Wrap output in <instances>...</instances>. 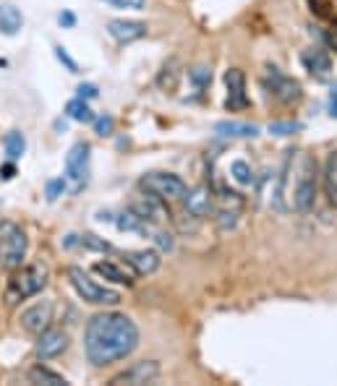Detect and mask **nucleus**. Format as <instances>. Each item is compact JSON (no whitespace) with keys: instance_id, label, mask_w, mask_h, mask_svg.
Masks as SVG:
<instances>
[{"instance_id":"423d86ee","label":"nucleus","mask_w":337,"mask_h":386,"mask_svg":"<svg viewBox=\"0 0 337 386\" xmlns=\"http://www.w3.org/2000/svg\"><path fill=\"white\" fill-rule=\"evenodd\" d=\"M139 188L152 193V196L163 198L165 204H175V201H184V196L188 193L184 178H178L175 172H146L139 180Z\"/></svg>"},{"instance_id":"aec40b11","label":"nucleus","mask_w":337,"mask_h":386,"mask_svg":"<svg viewBox=\"0 0 337 386\" xmlns=\"http://www.w3.org/2000/svg\"><path fill=\"white\" fill-rule=\"evenodd\" d=\"M95 274H99L102 280H107V282H113V284H125V287H131L134 284V274H128L125 272V266L116 264V261H95Z\"/></svg>"},{"instance_id":"39448f33","label":"nucleus","mask_w":337,"mask_h":386,"mask_svg":"<svg viewBox=\"0 0 337 386\" xmlns=\"http://www.w3.org/2000/svg\"><path fill=\"white\" fill-rule=\"evenodd\" d=\"M27 251H29V237L24 233V227L3 219L0 222V269L6 272L19 269L27 259Z\"/></svg>"},{"instance_id":"a211bd4d","label":"nucleus","mask_w":337,"mask_h":386,"mask_svg":"<svg viewBox=\"0 0 337 386\" xmlns=\"http://www.w3.org/2000/svg\"><path fill=\"white\" fill-rule=\"evenodd\" d=\"M214 133L222 139H256L261 133L259 125L254 123H238V120H222L214 125Z\"/></svg>"},{"instance_id":"9b49d317","label":"nucleus","mask_w":337,"mask_h":386,"mask_svg":"<svg viewBox=\"0 0 337 386\" xmlns=\"http://www.w3.org/2000/svg\"><path fill=\"white\" fill-rule=\"evenodd\" d=\"M53 311H55L53 301H37L34 305H29L27 311L21 313V329L27 331V334L39 337L53 324Z\"/></svg>"},{"instance_id":"393cba45","label":"nucleus","mask_w":337,"mask_h":386,"mask_svg":"<svg viewBox=\"0 0 337 386\" xmlns=\"http://www.w3.org/2000/svg\"><path fill=\"white\" fill-rule=\"evenodd\" d=\"M66 118H71L74 123H87V125H92V120H95L97 115L95 110L89 107L87 99L76 97V99H71V102L66 104Z\"/></svg>"},{"instance_id":"f03ea898","label":"nucleus","mask_w":337,"mask_h":386,"mask_svg":"<svg viewBox=\"0 0 337 386\" xmlns=\"http://www.w3.org/2000/svg\"><path fill=\"white\" fill-rule=\"evenodd\" d=\"M293 172H296V186H293V196L290 204L298 214H308L317 207L319 196V165L317 160L306 154V151H296L293 157Z\"/></svg>"},{"instance_id":"c756f323","label":"nucleus","mask_w":337,"mask_h":386,"mask_svg":"<svg viewBox=\"0 0 337 386\" xmlns=\"http://www.w3.org/2000/svg\"><path fill=\"white\" fill-rule=\"evenodd\" d=\"M214 222H217L220 233H228V230H233V227L238 225V209H222V212H217Z\"/></svg>"},{"instance_id":"6ab92c4d","label":"nucleus","mask_w":337,"mask_h":386,"mask_svg":"<svg viewBox=\"0 0 337 386\" xmlns=\"http://www.w3.org/2000/svg\"><path fill=\"white\" fill-rule=\"evenodd\" d=\"M322 188H324V196H327L329 207L337 209V149L329 151L327 160H324V167H322Z\"/></svg>"},{"instance_id":"ea45409f","label":"nucleus","mask_w":337,"mask_h":386,"mask_svg":"<svg viewBox=\"0 0 337 386\" xmlns=\"http://www.w3.org/2000/svg\"><path fill=\"white\" fill-rule=\"evenodd\" d=\"M76 97H81V99H97L99 97V89H97V84H78L76 89Z\"/></svg>"},{"instance_id":"72a5a7b5","label":"nucleus","mask_w":337,"mask_h":386,"mask_svg":"<svg viewBox=\"0 0 337 386\" xmlns=\"http://www.w3.org/2000/svg\"><path fill=\"white\" fill-rule=\"evenodd\" d=\"M78 243L84 245L87 251H99V254H107V251H113V245L107 243V240H102V237L92 235V233H87V235L78 237Z\"/></svg>"},{"instance_id":"412c9836","label":"nucleus","mask_w":337,"mask_h":386,"mask_svg":"<svg viewBox=\"0 0 337 386\" xmlns=\"http://www.w3.org/2000/svg\"><path fill=\"white\" fill-rule=\"evenodd\" d=\"M301 63L311 76H327L332 71V57L324 50H306L301 53Z\"/></svg>"},{"instance_id":"dca6fc26","label":"nucleus","mask_w":337,"mask_h":386,"mask_svg":"<svg viewBox=\"0 0 337 386\" xmlns=\"http://www.w3.org/2000/svg\"><path fill=\"white\" fill-rule=\"evenodd\" d=\"M68 350V334L63 329H45L37 339V355L42 360H53Z\"/></svg>"},{"instance_id":"f3484780","label":"nucleus","mask_w":337,"mask_h":386,"mask_svg":"<svg viewBox=\"0 0 337 386\" xmlns=\"http://www.w3.org/2000/svg\"><path fill=\"white\" fill-rule=\"evenodd\" d=\"M290 170H293V151H288V157H285V162H282V170H280L277 175V186H275V191H272V209L277 212V214H285L288 212V204H285V198H288V175Z\"/></svg>"},{"instance_id":"cd10ccee","label":"nucleus","mask_w":337,"mask_h":386,"mask_svg":"<svg viewBox=\"0 0 337 386\" xmlns=\"http://www.w3.org/2000/svg\"><path fill=\"white\" fill-rule=\"evenodd\" d=\"M231 175H233V180H235L238 186H251V183H254L251 165H249V162H243V160L233 162V165H231Z\"/></svg>"},{"instance_id":"20e7f679","label":"nucleus","mask_w":337,"mask_h":386,"mask_svg":"<svg viewBox=\"0 0 337 386\" xmlns=\"http://www.w3.org/2000/svg\"><path fill=\"white\" fill-rule=\"evenodd\" d=\"M68 282L76 290L78 298L84 303H89V305H110V308H113V305L121 303V292L99 284L95 277H92L87 269H81V266H68Z\"/></svg>"},{"instance_id":"c85d7f7f","label":"nucleus","mask_w":337,"mask_h":386,"mask_svg":"<svg viewBox=\"0 0 337 386\" xmlns=\"http://www.w3.org/2000/svg\"><path fill=\"white\" fill-rule=\"evenodd\" d=\"M92 128H95L97 136H113L116 133V118L113 115H97L95 120H92Z\"/></svg>"},{"instance_id":"58836bf2","label":"nucleus","mask_w":337,"mask_h":386,"mask_svg":"<svg viewBox=\"0 0 337 386\" xmlns=\"http://www.w3.org/2000/svg\"><path fill=\"white\" fill-rule=\"evenodd\" d=\"M152 240L157 243V248H160V251H173V248H175V240H173V235H170V233H154Z\"/></svg>"},{"instance_id":"b1692460","label":"nucleus","mask_w":337,"mask_h":386,"mask_svg":"<svg viewBox=\"0 0 337 386\" xmlns=\"http://www.w3.org/2000/svg\"><path fill=\"white\" fill-rule=\"evenodd\" d=\"M29 381L32 384H42V386H68L66 376H60L58 371H53V368L48 366H34L29 371Z\"/></svg>"},{"instance_id":"5701e85b","label":"nucleus","mask_w":337,"mask_h":386,"mask_svg":"<svg viewBox=\"0 0 337 386\" xmlns=\"http://www.w3.org/2000/svg\"><path fill=\"white\" fill-rule=\"evenodd\" d=\"M181 63H178V57H170L163 68H160V74H157V86L163 89V92H175L178 84H181Z\"/></svg>"},{"instance_id":"7ed1b4c3","label":"nucleus","mask_w":337,"mask_h":386,"mask_svg":"<svg viewBox=\"0 0 337 386\" xmlns=\"http://www.w3.org/2000/svg\"><path fill=\"white\" fill-rule=\"evenodd\" d=\"M48 266L42 264H21L19 269L11 272V280L6 284V303L8 305H16V303L27 301V298H34L39 292L48 287Z\"/></svg>"},{"instance_id":"f257e3e1","label":"nucleus","mask_w":337,"mask_h":386,"mask_svg":"<svg viewBox=\"0 0 337 386\" xmlns=\"http://www.w3.org/2000/svg\"><path fill=\"white\" fill-rule=\"evenodd\" d=\"M139 347V326L134 319L118 311L95 313L84 329V355L95 368L131 358Z\"/></svg>"},{"instance_id":"6e6552de","label":"nucleus","mask_w":337,"mask_h":386,"mask_svg":"<svg viewBox=\"0 0 337 386\" xmlns=\"http://www.w3.org/2000/svg\"><path fill=\"white\" fill-rule=\"evenodd\" d=\"M89 151L87 142H76L66 154V183H71L74 193H78L89 180Z\"/></svg>"},{"instance_id":"4468645a","label":"nucleus","mask_w":337,"mask_h":386,"mask_svg":"<svg viewBox=\"0 0 337 386\" xmlns=\"http://www.w3.org/2000/svg\"><path fill=\"white\" fill-rule=\"evenodd\" d=\"M184 209L191 212L193 217L207 219L214 212V191L209 186H199V188L188 191L184 196Z\"/></svg>"},{"instance_id":"9d476101","label":"nucleus","mask_w":337,"mask_h":386,"mask_svg":"<svg viewBox=\"0 0 337 386\" xmlns=\"http://www.w3.org/2000/svg\"><path fill=\"white\" fill-rule=\"evenodd\" d=\"M131 212H134L136 217H142L146 222V225H160V222H165V219L170 217L167 214V204H165L163 198L152 196V193H139V196H134V201H131Z\"/></svg>"},{"instance_id":"a19ab883","label":"nucleus","mask_w":337,"mask_h":386,"mask_svg":"<svg viewBox=\"0 0 337 386\" xmlns=\"http://www.w3.org/2000/svg\"><path fill=\"white\" fill-rule=\"evenodd\" d=\"M58 24L63 29H74L76 27V16H74L71 11H63V13H58Z\"/></svg>"},{"instance_id":"bb28decb","label":"nucleus","mask_w":337,"mask_h":386,"mask_svg":"<svg viewBox=\"0 0 337 386\" xmlns=\"http://www.w3.org/2000/svg\"><path fill=\"white\" fill-rule=\"evenodd\" d=\"M3 149H6V157L8 160H19L21 154L27 151V139H24V133L21 131H8L6 133V139H3Z\"/></svg>"},{"instance_id":"4be33fe9","label":"nucleus","mask_w":337,"mask_h":386,"mask_svg":"<svg viewBox=\"0 0 337 386\" xmlns=\"http://www.w3.org/2000/svg\"><path fill=\"white\" fill-rule=\"evenodd\" d=\"M24 27V16H21V11L16 6H11V3H3L0 6V34H6V37H16Z\"/></svg>"},{"instance_id":"37998d69","label":"nucleus","mask_w":337,"mask_h":386,"mask_svg":"<svg viewBox=\"0 0 337 386\" xmlns=\"http://www.w3.org/2000/svg\"><path fill=\"white\" fill-rule=\"evenodd\" d=\"M13 172H16V167H13V160H11L8 165H3V167H0V175H3L6 180L13 178Z\"/></svg>"},{"instance_id":"c9c22d12","label":"nucleus","mask_w":337,"mask_h":386,"mask_svg":"<svg viewBox=\"0 0 337 386\" xmlns=\"http://www.w3.org/2000/svg\"><path fill=\"white\" fill-rule=\"evenodd\" d=\"M107 3L110 8H118V11H144L146 8V0H102Z\"/></svg>"},{"instance_id":"7c9ffc66","label":"nucleus","mask_w":337,"mask_h":386,"mask_svg":"<svg viewBox=\"0 0 337 386\" xmlns=\"http://www.w3.org/2000/svg\"><path fill=\"white\" fill-rule=\"evenodd\" d=\"M301 131H303V123H296V120H277L270 125L272 136H293V133H301Z\"/></svg>"},{"instance_id":"e433bc0d","label":"nucleus","mask_w":337,"mask_h":386,"mask_svg":"<svg viewBox=\"0 0 337 386\" xmlns=\"http://www.w3.org/2000/svg\"><path fill=\"white\" fill-rule=\"evenodd\" d=\"M55 57H58L60 63L68 68V74H78V63L74 60V57L68 55V50L66 48H60V45H55Z\"/></svg>"},{"instance_id":"f704fd0d","label":"nucleus","mask_w":337,"mask_h":386,"mask_svg":"<svg viewBox=\"0 0 337 386\" xmlns=\"http://www.w3.org/2000/svg\"><path fill=\"white\" fill-rule=\"evenodd\" d=\"M66 188H68L66 178L48 180V186H45V196H48V201H58V198L66 193Z\"/></svg>"},{"instance_id":"4c0bfd02","label":"nucleus","mask_w":337,"mask_h":386,"mask_svg":"<svg viewBox=\"0 0 337 386\" xmlns=\"http://www.w3.org/2000/svg\"><path fill=\"white\" fill-rule=\"evenodd\" d=\"M311 6V13L319 16V19H329V0H308Z\"/></svg>"},{"instance_id":"ddd939ff","label":"nucleus","mask_w":337,"mask_h":386,"mask_svg":"<svg viewBox=\"0 0 337 386\" xmlns=\"http://www.w3.org/2000/svg\"><path fill=\"white\" fill-rule=\"evenodd\" d=\"M225 86H228V99H225V107L231 113H238V110H246L249 107V97H246V76L238 68H231L225 74Z\"/></svg>"},{"instance_id":"79ce46f5","label":"nucleus","mask_w":337,"mask_h":386,"mask_svg":"<svg viewBox=\"0 0 337 386\" xmlns=\"http://www.w3.org/2000/svg\"><path fill=\"white\" fill-rule=\"evenodd\" d=\"M324 42L329 45V50H335V53H337V24H332V27L327 29V34H324Z\"/></svg>"},{"instance_id":"0eeeda50","label":"nucleus","mask_w":337,"mask_h":386,"mask_svg":"<svg viewBox=\"0 0 337 386\" xmlns=\"http://www.w3.org/2000/svg\"><path fill=\"white\" fill-rule=\"evenodd\" d=\"M264 86L280 104H298L301 97H303V89L301 84L293 78V76H285L280 68L270 66L267 74H264Z\"/></svg>"},{"instance_id":"c03bdc74","label":"nucleus","mask_w":337,"mask_h":386,"mask_svg":"<svg viewBox=\"0 0 337 386\" xmlns=\"http://www.w3.org/2000/svg\"><path fill=\"white\" fill-rule=\"evenodd\" d=\"M329 115L337 118V95H332V99H329Z\"/></svg>"},{"instance_id":"a878e982","label":"nucleus","mask_w":337,"mask_h":386,"mask_svg":"<svg viewBox=\"0 0 337 386\" xmlns=\"http://www.w3.org/2000/svg\"><path fill=\"white\" fill-rule=\"evenodd\" d=\"M116 227L121 230V233H136V235H146L149 233V227L142 217H136L134 212L128 209V212H123V214H118L116 219Z\"/></svg>"},{"instance_id":"2f4dec72","label":"nucleus","mask_w":337,"mask_h":386,"mask_svg":"<svg viewBox=\"0 0 337 386\" xmlns=\"http://www.w3.org/2000/svg\"><path fill=\"white\" fill-rule=\"evenodd\" d=\"M188 81H191L196 89H204V86L212 84V71L207 66H196L193 71H188Z\"/></svg>"},{"instance_id":"1a4fd4ad","label":"nucleus","mask_w":337,"mask_h":386,"mask_svg":"<svg viewBox=\"0 0 337 386\" xmlns=\"http://www.w3.org/2000/svg\"><path fill=\"white\" fill-rule=\"evenodd\" d=\"M160 363L157 360H142V363H134L131 368L121 371L118 376L110 378V386H144L152 384L160 378Z\"/></svg>"},{"instance_id":"473e14b6","label":"nucleus","mask_w":337,"mask_h":386,"mask_svg":"<svg viewBox=\"0 0 337 386\" xmlns=\"http://www.w3.org/2000/svg\"><path fill=\"white\" fill-rule=\"evenodd\" d=\"M175 219V225H178V230H181V233H196V230H199V225H202V219L199 217H193L191 212H181V214H178V217H173Z\"/></svg>"},{"instance_id":"f8f14e48","label":"nucleus","mask_w":337,"mask_h":386,"mask_svg":"<svg viewBox=\"0 0 337 386\" xmlns=\"http://www.w3.org/2000/svg\"><path fill=\"white\" fill-rule=\"evenodd\" d=\"M146 24L144 21H134V19H113L107 24V34L116 39L118 45H131L139 39L146 37Z\"/></svg>"},{"instance_id":"2eb2a0df","label":"nucleus","mask_w":337,"mask_h":386,"mask_svg":"<svg viewBox=\"0 0 337 386\" xmlns=\"http://www.w3.org/2000/svg\"><path fill=\"white\" fill-rule=\"evenodd\" d=\"M125 264L134 269L136 277H149L160 269L163 259H160V251L154 248H144V251H123Z\"/></svg>"}]
</instances>
